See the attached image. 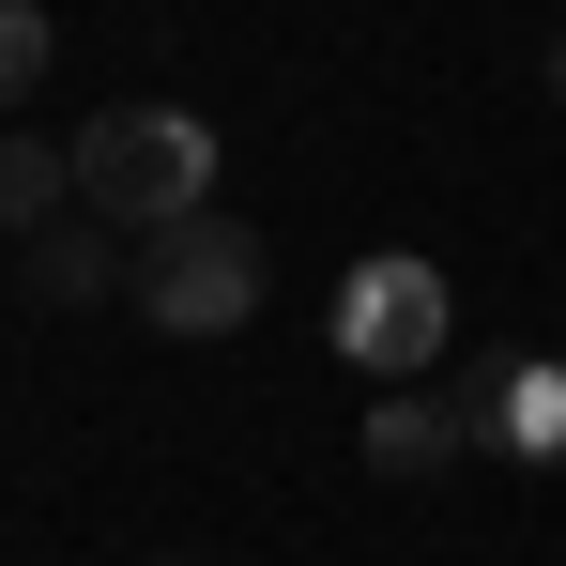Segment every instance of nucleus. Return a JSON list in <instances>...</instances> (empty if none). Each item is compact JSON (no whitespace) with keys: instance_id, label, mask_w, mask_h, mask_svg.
<instances>
[{"instance_id":"1","label":"nucleus","mask_w":566,"mask_h":566,"mask_svg":"<svg viewBox=\"0 0 566 566\" xmlns=\"http://www.w3.org/2000/svg\"><path fill=\"white\" fill-rule=\"evenodd\" d=\"M77 214H107L123 245L214 214V123L199 107H107V123H77Z\"/></svg>"},{"instance_id":"2","label":"nucleus","mask_w":566,"mask_h":566,"mask_svg":"<svg viewBox=\"0 0 566 566\" xmlns=\"http://www.w3.org/2000/svg\"><path fill=\"white\" fill-rule=\"evenodd\" d=\"M261 291H276V261H261V230H245L230 199L138 245V322H154V337H245Z\"/></svg>"},{"instance_id":"3","label":"nucleus","mask_w":566,"mask_h":566,"mask_svg":"<svg viewBox=\"0 0 566 566\" xmlns=\"http://www.w3.org/2000/svg\"><path fill=\"white\" fill-rule=\"evenodd\" d=\"M444 322H460V306H444V276H429L413 245H382V261H353V276H337V353H353V368H382V382L429 368V353H444Z\"/></svg>"},{"instance_id":"4","label":"nucleus","mask_w":566,"mask_h":566,"mask_svg":"<svg viewBox=\"0 0 566 566\" xmlns=\"http://www.w3.org/2000/svg\"><path fill=\"white\" fill-rule=\"evenodd\" d=\"M15 261H31V306H107V291H138V245H123L107 214H62V230H31Z\"/></svg>"},{"instance_id":"5","label":"nucleus","mask_w":566,"mask_h":566,"mask_svg":"<svg viewBox=\"0 0 566 566\" xmlns=\"http://www.w3.org/2000/svg\"><path fill=\"white\" fill-rule=\"evenodd\" d=\"M474 444V413L460 398H429V382H382V413H368V474H444Z\"/></svg>"},{"instance_id":"6","label":"nucleus","mask_w":566,"mask_h":566,"mask_svg":"<svg viewBox=\"0 0 566 566\" xmlns=\"http://www.w3.org/2000/svg\"><path fill=\"white\" fill-rule=\"evenodd\" d=\"M77 214V138H31V123H0V230L31 245V230H62Z\"/></svg>"},{"instance_id":"7","label":"nucleus","mask_w":566,"mask_h":566,"mask_svg":"<svg viewBox=\"0 0 566 566\" xmlns=\"http://www.w3.org/2000/svg\"><path fill=\"white\" fill-rule=\"evenodd\" d=\"M46 62H62V31H46V0H0V123L46 93Z\"/></svg>"},{"instance_id":"8","label":"nucleus","mask_w":566,"mask_h":566,"mask_svg":"<svg viewBox=\"0 0 566 566\" xmlns=\"http://www.w3.org/2000/svg\"><path fill=\"white\" fill-rule=\"evenodd\" d=\"M536 77H552V107H566V31H552V62H536Z\"/></svg>"}]
</instances>
